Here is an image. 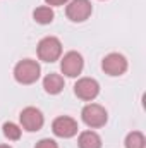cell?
Wrapping results in <instances>:
<instances>
[{"label":"cell","mask_w":146,"mask_h":148,"mask_svg":"<svg viewBox=\"0 0 146 148\" xmlns=\"http://www.w3.org/2000/svg\"><path fill=\"white\" fill-rule=\"evenodd\" d=\"M48 5H64V3H67L69 0H45Z\"/></svg>","instance_id":"obj_16"},{"label":"cell","mask_w":146,"mask_h":148,"mask_svg":"<svg viewBox=\"0 0 146 148\" xmlns=\"http://www.w3.org/2000/svg\"><path fill=\"white\" fill-rule=\"evenodd\" d=\"M40 73H41L40 64L36 60H31V59H24V60L17 62L16 67H14V77L21 84H33V83H36L38 77H40Z\"/></svg>","instance_id":"obj_1"},{"label":"cell","mask_w":146,"mask_h":148,"mask_svg":"<svg viewBox=\"0 0 146 148\" xmlns=\"http://www.w3.org/2000/svg\"><path fill=\"white\" fill-rule=\"evenodd\" d=\"M53 10L50 9V7H46V5H41V7H38L35 9V12H33V17H35V21L40 23V24H50L52 21H53Z\"/></svg>","instance_id":"obj_12"},{"label":"cell","mask_w":146,"mask_h":148,"mask_svg":"<svg viewBox=\"0 0 146 148\" xmlns=\"http://www.w3.org/2000/svg\"><path fill=\"white\" fill-rule=\"evenodd\" d=\"M84 67V60H83V55L77 53V52H67L64 57H62V62H60V69L62 73L69 77H76L79 76L81 71Z\"/></svg>","instance_id":"obj_6"},{"label":"cell","mask_w":146,"mask_h":148,"mask_svg":"<svg viewBox=\"0 0 146 148\" xmlns=\"http://www.w3.org/2000/svg\"><path fill=\"white\" fill-rule=\"evenodd\" d=\"M74 93L81 98V100H93L98 97L100 93V84L96 79L93 77H81L76 84H74Z\"/></svg>","instance_id":"obj_5"},{"label":"cell","mask_w":146,"mask_h":148,"mask_svg":"<svg viewBox=\"0 0 146 148\" xmlns=\"http://www.w3.org/2000/svg\"><path fill=\"white\" fill-rule=\"evenodd\" d=\"M43 88H45V91L46 93H50V95H57V93H60L62 90H64V77L60 76V74H48V76H45V79H43Z\"/></svg>","instance_id":"obj_10"},{"label":"cell","mask_w":146,"mask_h":148,"mask_svg":"<svg viewBox=\"0 0 146 148\" xmlns=\"http://www.w3.org/2000/svg\"><path fill=\"white\" fill-rule=\"evenodd\" d=\"M62 55V43L55 36H46L38 43V57L45 62H55Z\"/></svg>","instance_id":"obj_2"},{"label":"cell","mask_w":146,"mask_h":148,"mask_svg":"<svg viewBox=\"0 0 146 148\" xmlns=\"http://www.w3.org/2000/svg\"><path fill=\"white\" fill-rule=\"evenodd\" d=\"M145 147H146V140L143 133L132 131L126 136V148H145Z\"/></svg>","instance_id":"obj_13"},{"label":"cell","mask_w":146,"mask_h":148,"mask_svg":"<svg viewBox=\"0 0 146 148\" xmlns=\"http://www.w3.org/2000/svg\"><path fill=\"white\" fill-rule=\"evenodd\" d=\"M3 134H5V138L16 141V140L21 138V127L16 126L14 122H5V124H3Z\"/></svg>","instance_id":"obj_14"},{"label":"cell","mask_w":146,"mask_h":148,"mask_svg":"<svg viewBox=\"0 0 146 148\" xmlns=\"http://www.w3.org/2000/svg\"><path fill=\"white\" fill-rule=\"evenodd\" d=\"M0 148H12V147H9V145H0Z\"/></svg>","instance_id":"obj_17"},{"label":"cell","mask_w":146,"mask_h":148,"mask_svg":"<svg viewBox=\"0 0 146 148\" xmlns=\"http://www.w3.org/2000/svg\"><path fill=\"white\" fill-rule=\"evenodd\" d=\"M35 148H59V145H57L53 140H50V138H45V140L38 141Z\"/></svg>","instance_id":"obj_15"},{"label":"cell","mask_w":146,"mask_h":148,"mask_svg":"<svg viewBox=\"0 0 146 148\" xmlns=\"http://www.w3.org/2000/svg\"><path fill=\"white\" fill-rule=\"evenodd\" d=\"M81 117H83L84 124L89 126V127H102V126H105V122L108 119L107 110L102 105H98V103L86 105L83 109V112H81Z\"/></svg>","instance_id":"obj_3"},{"label":"cell","mask_w":146,"mask_h":148,"mask_svg":"<svg viewBox=\"0 0 146 148\" xmlns=\"http://www.w3.org/2000/svg\"><path fill=\"white\" fill-rule=\"evenodd\" d=\"M52 129L53 133L59 136V138H72L74 134L77 133V122L74 121L72 117H67V115H62V117H57L52 124Z\"/></svg>","instance_id":"obj_9"},{"label":"cell","mask_w":146,"mask_h":148,"mask_svg":"<svg viewBox=\"0 0 146 148\" xmlns=\"http://www.w3.org/2000/svg\"><path fill=\"white\" fill-rule=\"evenodd\" d=\"M21 124H23V127L26 129V131H29V133H35V131H40L41 127H43V122H45V119H43V114L35 109V107H26L24 110L21 112Z\"/></svg>","instance_id":"obj_8"},{"label":"cell","mask_w":146,"mask_h":148,"mask_svg":"<svg viewBox=\"0 0 146 148\" xmlns=\"http://www.w3.org/2000/svg\"><path fill=\"white\" fill-rule=\"evenodd\" d=\"M77 145L79 148H102V138L95 131H84L79 134Z\"/></svg>","instance_id":"obj_11"},{"label":"cell","mask_w":146,"mask_h":148,"mask_svg":"<svg viewBox=\"0 0 146 148\" xmlns=\"http://www.w3.org/2000/svg\"><path fill=\"white\" fill-rule=\"evenodd\" d=\"M91 12H93V7H91L89 0H71L67 3V9H65L67 17L74 23L86 21L91 16Z\"/></svg>","instance_id":"obj_4"},{"label":"cell","mask_w":146,"mask_h":148,"mask_svg":"<svg viewBox=\"0 0 146 148\" xmlns=\"http://www.w3.org/2000/svg\"><path fill=\"white\" fill-rule=\"evenodd\" d=\"M102 67L108 76H122L127 71V59L122 53H108L103 59Z\"/></svg>","instance_id":"obj_7"}]
</instances>
